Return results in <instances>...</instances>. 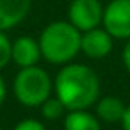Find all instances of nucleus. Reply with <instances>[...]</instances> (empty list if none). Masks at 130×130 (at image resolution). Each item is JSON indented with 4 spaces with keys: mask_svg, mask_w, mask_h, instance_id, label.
Wrapping results in <instances>:
<instances>
[{
    "mask_svg": "<svg viewBox=\"0 0 130 130\" xmlns=\"http://www.w3.org/2000/svg\"><path fill=\"white\" fill-rule=\"evenodd\" d=\"M64 130H102V125L89 110H70L64 116Z\"/></svg>",
    "mask_w": 130,
    "mask_h": 130,
    "instance_id": "obj_10",
    "label": "nucleus"
},
{
    "mask_svg": "<svg viewBox=\"0 0 130 130\" xmlns=\"http://www.w3.org/2000/svg\"><path fill=\"white\" fill-rule=\"evenodd\" d=\"M103 6L100 0H73L68 7V22L80 32H87L102 25Z\"/></svg>",
    "mask_w": 130,
    "mask_h": 130,
    "instance_id": "obj_5",
    "label": "nucleus"
},
{
    "mask_svg": "<svg viewBox=\"0 0 130 130\" xmlns=\"http://www.w3.org/2000/svg\"><path fill=\"white\" fill-rule=\"evenodd\" d=\"M11 48H13V43L9 41V38L6 36L4 30H0V70L6 68L13 57H11Z\"/></svg>",
    "mask_w": 130,
    "mask_h": 130,
    "instance_id": "obj_12",
    "label": "nucleus"
},
{
    "mask_svg": "<svg viewBox=\"0 0 130 130\" xmlns=\"http://www.w3.org/2000/svg\"><path fill=\"white\" fill-rule=\"evenodd\" d=\"M32 0H0V30H9L20 25L29 11Z\"/></svg>",
    "mask_w": 130,
    "mask_h": 130,
    "instance_id": "obj_8",
    "label": "nucleus"
},
{
    "mask_svg": "<svg viewBox=\"0 0 130 130\" xmlns=\"http://www.w3.org/2000/svg\"><path fill=\"white\" fill-rule=\"evenodd\" d=\"M121 126H123V130H130V105H126V109H125V114H123V119H121Z\"/></svg>",
    "mask_w": 130,
    "mask_h": 130,
    "instance_id": "obj_15",
    "label": "nucleus"
},
{
    "mask_svg": "<svg viewBox=\"0 0 130 130\" xmlns=\"http://www.w3.org/2000/svg\"><path fill=\"white\" fill-rule=\"evenodd\" d=\"M66 112H68V109L64 107V103L57 98V96H50L43 105H41V114H43V118H46V119H59V118H62V116H66Z\"/></svg>",
    "mask_w": 130,
    "mask_h": 130,
    "instance_id": "obj_11",
    "label": "nucleus"
},
{
    "mask_svg": "<svg viewBox=\"0 0 130 130\" xmlns=\"http://www.w3.org/2000/svg\"><path fill=\"white\" fill-rule=\"evenodd\" d=\"M82 32L70 22H52L39 36L41 57L50 64H70L80 52Z\"/></svg>",
    "mask_w": 130,
    "mask_h": 130,
    "instance_id": "obj_2",
    "label": "nucleus"
},
{
    "mask_svg": "<svg viewBox=\"0 0 130 130\" xmlns=\"http://www.w3.org/2000/svg\"><path fill=\"white\" fill-rule=\"evenodd\" d=\"M126 105L118 96H103L96 102V118L105 123H121Z\"/></svg>",
    "mask_w": 130,
    "mask_h": 130,
    "instance_id": "obj_9",
    "label": "nucleus"
},
{
    "mask_svg": "<svg viewBox=\"0 0 130 130\" xmlns=\"http://www.w3.org/2000/svg\"><path fill=\"white\" fill-rule=\"evenodd\" d=\"M112 36L102 29H91L87 32H82V39H80V52H84V55H87L89 59H103L112 52Z\"/></svg>",
    "mask_w": 130,
    "mask_h": 130,
    "instance_id": "obj_6",
    "label": "nucleus"
},
{
    "mask_svg": "<svg viewBox=\"0 0 130 130\" xmlns=\"http://www.w3.org/2000/svg\"><path fill=\"white\" fill-rule=\"evenodd\" d=\"M11 57L20 68H30L38 66V61L41 59L39 41L30 36H20L13 41Z\"/></svg>",
    "mask_w": 130,
    "mask_h": 130,
    "instance_id": "obj_7",
    "label": "nucleus"
},
{
    "mask_svg": "<svg viewBox=\"0 0 130 130\" xmlns=\"http://www.w3.org/2000/svg\"><path fill=\"white\" fill-rule=\"evenodd\" d=\"M13 130H46L45 125L38 119H32V118H27V119H22Z\"/></svg>",
    "mask_w": 130,
    "mask_h": 130,
    "instance_id": "obj_13",
    "label": "nucleus"
},
{
    "mask_svg": "<svg viewBox=\"0 0 130 130\" xmlns=\"http://www.w3.org/2000/svg\"><path fill=\"white\" fill-rule=\"evenodd\" d=\"M6 96H7V87H6V82H4V78H2V75H0V105L4 103V100H6Z\"/></svg>",
    "mask_w": 130,
    "mask_h": 130,
    "instance_id": "obj_16",
    "label": "nucleus"
},
{
    "mask_svg": "<svg viewBox=\"0 0 130 130\" xmlns=\"http://www.w3.org/2000/svg\"><path fill=\"white\" fill-rule=\"evenodd\" d=\"M123 64H125V68H126V71L130 73V39H126V45H125V48H123Z\"/></svg>",
    "mask_w": 130,
    "mask_h": 130,
    "instance_id": "obj_14",
    "label": "nucleus"
},
{
    "mask_svg": "<svg viewBox=\"0 0 130 130\" xmlns=\"http://www.w3.org/2000/svg\"><path fill=\"white\" fill-rule=\"evenodd\" d=\"M0 130H2V126H0Z\"/></svg>",
    "mask_w": 130,
    "mask_h": 130,
    "instance_id": "obj_17",
    "label": "nucleus"
},
{
    "mask_svg": "<svg viewBox=\"0 0 130 130\" xmlns=\"http://www.w3.org/2000/svg\"><path fill=\"white\" fill-rule=\"evenodd\" d=\"M52 89L54 82L50 75L39 66L22 68L13 84L16 100L25 107H41L52 96Z\"/></svg>",
    "mask_w": 130,
    "mask_h": 130,
    "instance_id": "obj_3",
    "label": "nucleus"
},
{
    "mask_svg": "<svg viewBox=\"0 0 130 130\" xmlns=\"http://www.w3.org/2000/svg\"><path fill=\"white\" fill-rule=\"evenodd\" d=\"M102 25L114 39H130V0H110L103 7Z\"/></svg>",
    "mask_w": 130,
    "mask_h": 130,
    "instance_id": "obj_4",
    "label": "nucleus"
},
{
    "mask_svg": "<svg viewBox=\"0 0 130 130\" xmlns=\"http://www.w3.org/2000/svg\"><path fill=\"white\" fill-rule=\"evenodd\" d=\"M54 91L68 112L87 110L100 98V78L93 68L80 62H70L57 73Z\"/></svg>",
    "mask_w": 130,
    "mask_h": 130,
    "instance_id": "obj_1",
    "label": "nucleus"
}]
</instances>
